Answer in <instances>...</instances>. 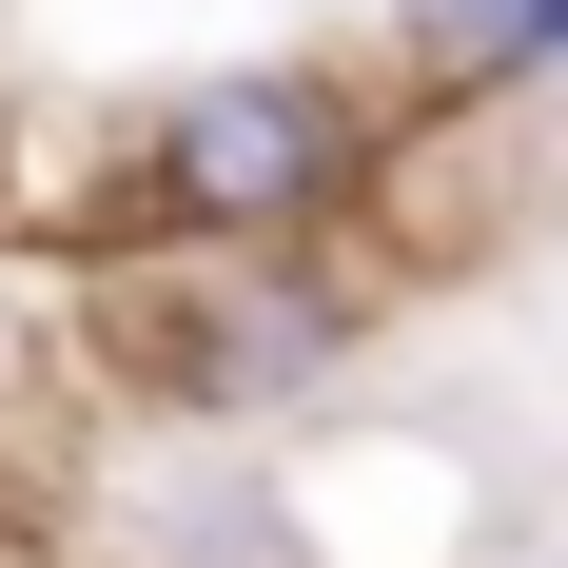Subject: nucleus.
<instances>
[{"label": "nucleus", "mask_w": 568, "mask_h": 568, "mask_svg": "<svg viewBox=\"0 0 568 568\" xmlns=\"http://www.w3.org/2000/svg\"><path fill=\"white\" fill-rule=\"evenodd\" d=\"M79 334H99L118 393L196 412V432H275L353 373L373 334V255H138V275L79 294Z\"/></svg>", "instance_id": "nucleus-2"}, {"label": "nucleus", "mask_w": 568, "mask_h": 568, "mask_svg": "<svg viewBox=\"0 0 568 568\" xmlns=\"http://www.w3.org/2000/svg\"><path fill=\"white\" fill-rule=\"evenodd\" d=\"M393 158H412V79L373 99L353 59H196L138 99L158 255H373Z\"/></svg>", "instance_id": "nucleus-1"}, {"label": "nucleus", "mask_w": 568, "mask_h": 568, "mask_svg": "<svg viewBox=\"0 0 568 568\" xmlns=\"http://www.w3.org/2000/svg\"><path fill=\"white\" fill-rule=\"evenodd\" d=\"M0 353H20V314H0Z\"/></svg>", "instance_id": "nucleus-4"}, {"label": "nucleus", "mask_w": 568, "mask_h": 568, "mask_svg": "<svg viewBox=\"0 0 568 568\" xmlns=\"http://www.w3.org/2000/svg\"><path fill=\"white\" fill-rule=\"evenodd\" d=\"M373 20H393V79H412V99H452V118L568 99V0H373Z\"/></svg>", "instance_id": "nucleus-3"}]
</instances>
